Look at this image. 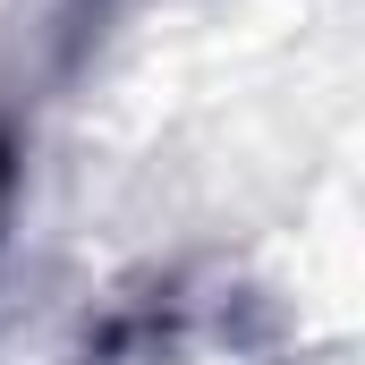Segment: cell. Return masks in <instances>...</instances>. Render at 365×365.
Listing matches in <instances>:
<instances>
[{
    "label": "cell",
    "mask_w": 365,
    "mask_h": 365,
    "mask_svg": "<svg viewBox=\"0 0 365 365\" xmlns=\"http://www.w3.org/2000/svg\"><path fill=\"white\" fill-rule=\"evenodd\" d=\"M17 179H26V162H17V145L0 128V255H9V221H17Z\"/></svg>",
    "instance_id": "obj_1"
}]
</instances>
